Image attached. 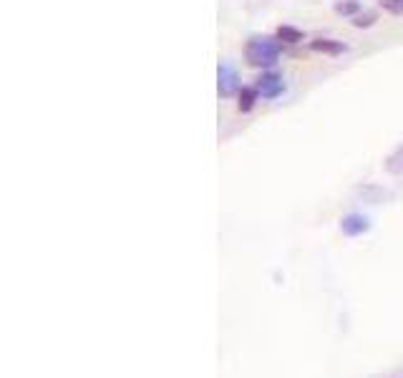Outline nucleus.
<instances>
[{
  "mask_svg": "<svg viewBox=\"0 0 403 378\" xmlns=\"http://www.w3.org/2000/svg\"><path fill=\"white\" fill-rule=\"evenodd\" d=\"M245 56L252 66H275L277 56H280V48L272 38H252L245 46Z\"/></svg>",
  "mask_w": 403,
  "mask_h": 378,
  "instance_id": "f257e3e1",
  "label": "nucleus"
},
{
  "mask_svg": "<svg viewBox=\"0 0 403 378\" xmlns=\"http://www.w3.org/2000/svg\"><path fill=\"white\" fill-rule=\"evenodd\" d=\"M219 93L222 96H232V93L237 91V74L235 69H232L230 63H219Z\"/></svg>",
  "mask_w": 403,
  "mask_h": 378,
  "instance_id": "f03ea898",
  "label": "nucleus"
},
{
  "mask_svg": "<svg viewBox=\"0 0 403 378\" xmlns=\"http://www.w3.org/2000/svg\"><path fill=\"white\" fill-rule=\"evenodd\" d=\"M368 217H363V214H348V217H343V222H340V229H343V235L348 237H358L363 235V232H368Z\"/></svg>",
  "mask_w": 403,
  "mask_h": 378,
  "instance_id": "7ed1b4c3",
  "label": "nucleus"
},
{
  "mask_svg": "<svg viewBox=\"0 0 403 378\" xmlns=\"http://www.w3.org/2000/svg\"><path fill=\"white\" fill-rule=\"evenodd\" d=\"M282 88H285V84H282L280 76H265V79H259V96L265 98H275L277 93H282Z\"/></svg>",
  "mask_w": 403,
  "mask_h": 378,
  "instance_id": "20e7f679",
  "label": "nucleus"
},
{
  "mask_svg": "<svg viewBox=\"0 0 403 378\" xmlns=\"http://www.w3.org/2000/svg\"><path fill=\"white\" fill-rule=\"evenodd\" d=\"M388 172H393V174H403V147L401 149H396L391 156H388Z\"/></svg>",
  "mask_w": 403,
  "mask_h": 378,
  "instance_id": "39448f33",
  "label": "nucleus"
},
{
  "mask_svg": "<svg viewBox=\"0 0 403 378\" xmlns=\"http://www.w3.org/2000/svg\"><path fill=\"white\" fill-rule=\"evenodd\" d=\"M313 48H315V51H322V53H340V51H343V46H340V43H333V40H328V38L315 40V43H313Z\"/></svg>",
  "mask_w": 403,
  "mask_h": 378,
  "instance_id": "423d86ee",
  "label": "nucleus"
},
{
  "mask_svg": "<svg viewBox=\"0 0 403 378\" xmlns=\"http://www.w3.org/2000/svg\"><path fill=\"white\" fill-rule=\"evenodd\" d=\"M255 96H257V91H252V88H245L240 96V111H250L255 106Z\"/></svg>",
  "mask_w": 403,
  "mask_h": 378,
  "instance_id": "0eeeda50",
  "label": "nucleus"
},
{
  "mask_svg": "<svg viewBox=\"0 0 403 378\" xmlns=\"http://www.w3.org/2000/svg\"><path fill=\"white\" fill-rule=\"evenodd\" d=\"M380 8L388 13H393V16H403V0H378Z\"/></svg>",
  "mask_w": 403,
  "mask_h": 378,
  "instance_id": "6e6552de",
  "label": "nucleus"
},
{
  "mask_svg": "<svg viewBox=\"0 0 403 378\" xmlns=\"http://www.w3.org/2000/svg\"><path fill=\"white\" fill-rule=\"evenodd\" d=\"M280 38H285L288 43H298L300 40V33L295 28H280Z\"/></svg>",
  "mask_w": 403,
  "mask_h": 378,
  "instance_id": "1a4fd4ad",
  "label": "nucleus"
},
{
  "mask_svg": "<svg viewBox=\"0 0 403 378\" xmlns=\"http://www.w3.org/2000/svg\"><path fill=\"white\" fill-rule=\"evenodd\" d=\"M373 23V16H356L353 18V25H358V28H361V25H370Z\"/></svg>",
  "mask_w": 403,
  "mask_h": 378,
  "instance_id": "9d476101",
  "label": "nucleus"
}]
</instances>
